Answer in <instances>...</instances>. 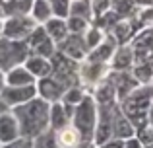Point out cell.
I'll return each instance as SVG.
<instances>
[{"mask_svg":"<svg viewBox=\"0 0 153 148\" xmlns=\"http://www.w3.org/2000/svg\"><path fill=\"white\" fill-rule=\"evenodd\" d=\"M16 121H18L19 137L25 138H37L39 134H43L45 131H49V117H51V103L37 98H33L31 101L23 103V105L12 107Z\"/></svg>","mask_w":153,"mask_h":148,"instance_id":"1","label":"cell"},{"mask_svg":"<svg viewBox=\"0 0 153 148\" xmlns=\"http://www.w3.org/2000/svg\"><path fill=\"white\" fill-rule=\"evenodd\" d=\"M153 103V88H136L120 101V109L132 121L134 129H142L149 123V107Z\"/></svg>","mask_w":153,"mask_h":148,"instance_id":"2","label":"cell"},{"mask_svg":"<svg viewBox=\"0 0 153 148\" xmlns=\"http://www.w3.org/2000/svg\"><path fill=\"white\" fill-rule=\"evenodd\" d=\"M72 125H74V129L79 133L82 140L93 142L95 125H97V101L93 99L91 94H87L85 98L74 107Z\"/></svg>","mask_w":153,"mask_h":148,"instance_id":"3","label":"cell"},{"mask_svg":"<svg viewBox=\"0 0 153 148\" xmlns=\"http://www.w3.org/2000/svg\"><path fill=\"white\" fill-rule=\"evenodd\" d=\"M29 57V47L25 41H14V39L0 37V68L8 72L14 66H19Z\"/></svg>","mask_w":153,"mask_h":148,"instance_id":"4","label":"cell"},{"mask_svg":"<svg viewBox=\"0 0 153 148\" xmlns=\"http://www.w3.org/2000/svg\"><path fill=\"white\" fill-rule=\"evenodd\" d=\"M51 66H52L51 76L60 80L66 88L79 84V74H78L79 72V62L78 61H74V59L62 55L60 51H56L51 57Z\"/></svg>","mask_w":153,"mask_h":148,"instance_id":"5","label":"cell"},{"mask_svg":"<svg viewBox=\"0 0 153 148\" xmlns=\"http://www.w3.org/2000/svg\"><path fill=\"white\" fill-rule=\"evenodd\" d=\"M35 27L37 23L33 22L31 16H10V18H4L2 37L14 39V41H27Z\"/></svg>","mask_w":153,"mask_h":148,"instance_id":"6","label":"cell"},{"mask_svg":"<svg viewBox=\"0 0 153 148\" xmlns=\"http://www.w3.org/2000/svg\"><path fill=\"white\" fill-rule=\"evenodd\" d=\"M27 47H29V55H39V57H45V59H51L52 55L56 53V43L47 35L45 27L43 26H37L31 35L27 37Z\"/></svg>","mask_w":153,"mask_h":148,"instance_id":"7","label":"cell"},{"mask_svg":"<svg viewBox=\"0 0 153 148\" xmlns=\"http://www.w3.org/2000/svg\"><path fill=\"white\" fill-rule=\"evenodd\" d=\"M0 98L12 109V107L23 105L33 98H37V88L35 84L33 86H4V90L0 92Z\"/></svg>","mask_w":153,"mask_h":148,"instance_id":"8","label":"cell"},{"mask_svg":"<svg viewBox=\"0 0 153 148\" xmlns=\"http://www.w3.org/2000/svg\"><path fill=\"white\" fill-rule=\"evenodd\" d=\"M35 88H37V95L41 99L49 103H56L62 99L64 92H66V86H64L60 80H56L54 76H45V78H39L35 82Z\"/></svg>","mask_w":153,"mask_h":148,"instance_id":"9","label":"cell"},{"mask_svg":"<svg viewBox=\"0 0 153 148\" xmlns=\"http://www.w3.org/2000/svg\"><path fill=\"white\" fill-rule=\"evenodd\" d=\"M56 49L62 55H66V57L74 59V61H78V62L85 61L87 53H89L85 41H83V35H76V33H68L66 39L56 45Z\"/></svg>","mask_w":153,"mask_h":148,"instance_id":"10","label":"cell"},{"mask_svg":"<svg viewBox=\"0 0 153 148\" xmlns=\"http://www.w3.org/2000/svg\"><path fill=\"white\" fill-rule=\"evenodd\" d=\"M79 84H87V86H97L99 82H103L108 76L107 72V65L101 62H89V61H82L79 62Z\"/></svg>","mask_w":153,"mask_h":148,"instance_id":"11","label":"cell"},{"mask_svg":"<svg viewBox=\"0 0 153 148\" xmlns=\"http://www.w3.org/2000/svg\"><path fill=\"white\" fill-rule=\"evenodd\" d=\"M108 80L112 82L114 92H116V99H120V101L138 88V80L132 74H128L126 70H112V72L108 74Z\"/></svg>","mask_w":153,"mask_h":148,"instance_id":"12","label":"cell"},{"mask_svg":"<svg viewBox=\"0 0 153 148\" xmlns=\"http://www.w3.org/2000/svg\"><path fill=\"white\" fill-rule=\"evenodd\" d=\"M116 41L112 39V35L111 33H107L105 35V39L101 43H99L95 49H91L89 53H87V57H85V61H89V62H101V65H107L108 61L112 59V55H114V51H116Z\"/></svg>","mask_w":153,"mask_h":148,"instance_id":"13","label":"cell"},{"mask_svg":"<svg viewBox=\"0 0 153 148\" xmlns=\"http://www.w3.org/2000/svg\"><path fill=\"white\" fill-rule=\"evenodd\" d=\"M136 137V129L132 125V121L122 113L118 105L114 109V117H112V138L116 140H128V138Z\"/></svg>","mask_w":153,"mask_h":148,"instance_id":"14","label":"cell"},{"mask_svg":"<svg viewBox=\"0 0 153 148\" xmlns=\"http://www.w3.org/2000/svg\"><path fill=\"white\" fill-rule=\"evenodd\" d=\"M18 137H19L18 121H16L14 113L8 109L6 113L0 115V144H8V142L16 140Z\"/></svg>","mask_w":153,"mask_h":148,"instance_id":"15","label":"cell"},{"mask_svg":"<svg viewBox=\"0 0 153 148\" xmlns=\"http://www.w3.org/2000/svg\"><path fill=\"white\" fill-rule=\"evenodd\" d=\"M33 0H0V16H29Z\"/></svg>","mask_w":153,"mask_h":148,"instance_id":"16","label":"cell"},{"mask_svg":"<svg viewBox=\"0 0 153 148\" xmlns=\"http://www.w3.org/2000/svg\"><path fill=\"white\" fill-rule=\"evenodd\" d=\"M72 123V113L64 107L62 101L51 103V117H49V127L51 131H60L62 127Z\"/></svg>","mask_w":153,"mask_h":148,"instance_id":"17","label":"cell"},{"mask_svg":"<svg viewBox=\"0 0 153 148\" xmlns=\"http://www.w3.org/2000/svg\"><path fill=\"white\" fill-rule=\"evenodd\" d=\"M35 82H37V78L23 65L14 66L6 72V86H33Z\"/></svg>","mask_w":153,"mask_h":148,"instance_id":"18","label":"cell"},{"mask_svg":"<svg viewBox=\"0 0 153 148\" xmlns=\"http://www.w3.org/2000/svg\"><path fill=\"white\" fill-rule=\"evenodd\" d=\"M27 70L35 76V78H45V76L51 74L52 66H51V59H45V57H39V55H29L23 62Z\"/></svg>","mask_w":153,"mask_h":148,"instance_id":"19","label":"cell"},{"mask_svg":"<svg viewBox=\"0 0 153 148\" xmlns=\"http://www.w3.org/2000/svg\"><path fill=\"white\" fill-rule=\"evenodd\" d=\"M91 95L97 101V105H112V103H116V92H114L112 82L108 80V76L95 86V92Z\"/></svg>","mask_w":153,"mask_h":148,"instance_id":"20","label":"cell"},{"mask_svg":"<svg viewBox=\"0 0 153 148\" xmlns=\"http://www.w3.org/2000/svg\"><path fill=\"white\" fill-rule=\"evenodd\" d=\"M134 49L126 45H118L111 59V66L112 70H128L132 65H134Z\"/></svg>","mask_w":153,"mask_h":148,"instance_id":"21","label":"cell"},{"mask_svg":"<svg viewBox=\"0 0 153 148\" xmlns=\"http://www.w3.org/2000/svg\"><path fill=\"white\" fill-rule=\"evenodd\" d=\"M134 31H136L134 23H132L130 20L122 18V20H118V22L112 26V29L108 31V33L112 35V39L116 41V45H126V43L134 37Z\"/></svg>","mask_w":153,"mask_h":148,"instance_id":"22","label":"cell"},{"mask_svg":"<svg viewBox=\"0 0 153 148\" xmlns=\"http://www.w3.org/2000/svg\"><path fill=\"white\" fill-rule=\"evenodd\" d=\"M54 137H56V144L58 148H76L82 142V137H79V133L74 129V125H66L62 127L60 131H54Z\"/></svg>","mask_w":153,"mask_h":148,"instance_id":"23","label":"cell"},{"mask_svg":"<svg viewBox=\"0 0 153 148\" xmlns=\"http://www.w3.org/2000/svg\"><path fill=\"white\" fill-rule=\"evenodd\" d=\"M43 27H45L47 35H49L56 45H58L60 41H64L66 35L70 33V31H68V26H66V20H62V18H51L49 22L43 23Z\"/></svg>","mask_w":153,"mask_h":148,"instance_id":"24","label":"cell"},{"mask_svg":"<svg viewBox=\"0 0 153 148\" xmlns=\"http://www.w3.org/2000/svg\"><path fill=\"white\" fill-rule=\"evenodd\" d=\"M85 95H87L85 88H83L82 84H76V86L66 88V92H64V95H62V99H60V101L64 103V107H66L70 113H74V107L78 105V103L82 101Z\"/></svg>","mask_w":153,"mask_h":148,"instance_id":"25","label":"cell"},{"mask_svg":"<svg viewBox=\"0 0 153 148\" xmlns=\"http://www.w3.org/2000/svg\"><path fill=\"white\" fill-rule=\"evenodd\" d=\"M29 16L33 18V22L37 26H43L45 22H49L52 18V10H51V2L49 0H33Z\"/></svg>","mask_w":153,"mask_h":148,"instance_id":"26","label":"cell"},{"mask_svg":"<svg viewBox=\"0 0 153 148\" xmlns=\"http://www.w3.org/2000/svg\"><path fill=\"white\" fill-rule=\"evenodd\" d=\"M70 16H79L85 18L93 23V8H91V0H72L70 6Z\"/></svg>","mask_w":153,"mask_h":148,"instance_id":"27","label":"cell"},{"mask_svg":"<svg viewBox=\"0 0 153 148\" xmlns=\"http://www.w3.org/2000/svg\"><path fill=\"white\" fill-rule=\"evenodd\" d=\"M66 26H68V31H70V33L83 35L91 27V22L85 20V18H79V16H68L66 18Z\"/></svg>","mask_w":153,"mask_h":148,"instance_id":"28","label":"cell"},{"mask_svg":"<svg viewBox=\"0 0 153 148\" xmlns=\"http://www.w3.org/2000/svg\"><path fill=\"white\" fill-rule=\"evenodd\" d=\"M105 35H107L105 31H101L99 27H95L93 23H91V27L85 31V33H83V41H85L87 49H89V51H91V49H95V47H97L99 43H101L103 39H105Z\"/></svg>","mask_w":153,"mask_h":148,"instance_id":"29","label":"cell"},{"mask_svg":"<svg viewBox=\"0 0 153 148\" xmlns=\"http://www.w3.org/2000/svg\"><path fill=\"white\" fill-rule=\"evenodd\" d=\"M49 2H51L52 18H62V20H66L68 16H70L72 0H49Z\"/></svg>","mask_w":153,"mask_h":148,"instance_id":"30","label":"cell"},{"mask_svg":"<svg viewBox=\"0 0 153 148\" xmlns=\"http://www.w3.org/2000/svg\"><path fill=\"white\" fill-rule=\"evenodd\" d=\"M136 6V0H111V8L120 16V18H126L132 14Z\"/></svg>","mask_w":153,"mask_h":148,"instance_id":"31","label":"cell"},{"mask_svg":"<svg viewBox=\"0 0 153 148\" xmlns=\"http://www.w3.org/2000/svg\"><path fill=\"white\" fill-rule=\"evenodd\" d=\"M33 144H35V148H58L54 131H51V129L45 131L43 134H39L37 138H33Z\"/></svg>","mask_w":153,"mask_h":148,"instance_id":"32","label":"cell"},{"mask_svg":"<svg viewBox=\"0 0 153 148\" xmlns=\"http://www.w3.org/2000/svg\"><path fill=\"white\" fill-rule=\"evenodd\" d=\"M153 76V68L149 62H142V65H138L134 68V78L138 80V82H147Z\"/></svg>","mask_w":153,"mask_h":148,"instance_id":"33","label":"cell"},{"mask_svg":"<svg viewBox=\"0 0 153 148\" xmlns=\"http://www.w3.org/2000/svg\"><path fill=\"white\" fill-rule=\"evenodd\" d=\"M91 8H93V20H95L111 10V0H91Z\"/></svg>","mask_w":153,"mask_h":148,"instance_id":"34","label":"cell"},{"mask_svg":"<svg viewBox=\"0 0 153 148\" xmlns=\"http://www.w3.org/2000/svg\"><path fill=\"white\" fill-rule=\"evenodd\" d=\"M2 148H35V144H33V140H31V138L18 137L16 140L8 142V144H2Z\"/></svg>","mask_w":153,"mask_h":148,"instance_id":"35","label":"cell"},{"mask_svg":"<svg viewBox=\"0 0 153 148\" xmlns=\"http://www.w3.org/2000/svg\"><path fill=\"white\" fill-rule=\"evenodd\" d=\"M97 148H124V140H116V138H112V140L105 142V144H99Z\"/></svg>","mask_w":153,"mask_h":148,"instance_id":"36","label":"cell"},{"mask_svg":"<svg viewBox=\"0 0 153 148\" xmlns=\"http://www.w3.org/2000/svg\"><path fill=\"white\" fill-rule=\"evenodd\" d=\"M124 148H143V144L136 137H132V138H128V140H124Z\"/></svg>","mask_w":153,"mask_h":148,"instance_id":"37","label":"cell"},{"mask_svg":"<svg viewBox=\"0 0 153 148\" xmlns=\"http://www.w3.org/2000/svg\"><path fill=\"white\" fill-rule=\"evenodd\" d=\"M136 6H142V8H151V6H153V0H136Z\"/></svg>","mask_w":153,"mask_h":148,"instance_id":"38","label":"cell"},{"mask_svg":"<svg viewBox=\"0 0 153 148\" xmlns=\"http://www.w3.org/2000/svg\"><path fill=\"white\" fill-rule=\"evenodd\" d=\"M4 86H6V72L0 68V92L4 90Z\"/></svg>","mask_w":153,"mask_h":148,"instance_id":"39","label":"cell"},{"mask_svg":"<svg viewBox=\"0 0 153 148\" xmlns=\"http://www.w3.org/2000/svg\"><path fill=\"white\" fill-rule=\"evenodd\" d=\"M8 109H10V107H8V105H6V103H4V101H2V98H0V115H2V113H6V111H8Z\"/></svg>","mask_w":153,"mask_h":148,"instance_id":"40","label":"cell"},{"mask_svg":"<svg viewBox=\"0 0 153 148\" xmlns=\"http://www.w3.org/2000/svg\"><path fill=\"white\" fill-rule=\"evenodd\" d=\"M149 125L153 127V103H151V107H149Z\"/></svg>","mask_w":153,"mask_h":148,"instance_id":"41","label":"cell"},{"mask_svg":"<svg viewBox=\"0 0 153 148\" xmlns=\"http://www.w3.org/2000/svg\"><path fill=\"white\" fill-rule=\"evenodd\" d=\"M2 29H4V18H0V37H2Z\"/></svg>","mask_w":153,"mask_h":148,"instance_id":"42","label":"cell"},{"mask_svg":"<svg viewBox=\"0 0 153 148\" xmlns=\"http://www.w3.org/2000/svg\"><path fill=\"white\" fill-rule=\"evenodd\" d=\"M143 148H153V142H151V144H147V146H143Z\"/></svg>","mask_w":153,"mask_h":148,"instance_id":"43","label":"cell"},{"mask_svg":"<svg viewBox=\"0 0 153 148\" xmlns=\"http://www.w3.org/2000/svg\"><path fill=\"white\" fill-rule=\"evenodd\" d=\"M0 148H2V144H0Z\"/></svg>","mask_w":153,"mask_h":148,"instance_id":"44","label":"cell"},{"mask_svg":"<svg viewBox=\"0 0 153 148\" xmlns=\"http://www.w3.org/2000/svg\"><path fill=\"white\" fill-rule=\"evenodd\" d=\"M0 18H2V16H0Z\"/></svg>","mask_w":153,"mask_h":148,"instance_id":"45","label":"cell"}]
</instances>
